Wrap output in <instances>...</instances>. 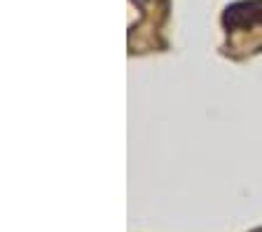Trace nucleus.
Wrapping results in <instances>:
<instances>
[{"label":"nucleus","mask_w":262,"mask_h":232,"mask_svg":"<svg viewBox=\"0 0 262 232\" xmlns=\"http://www.w3.org/2000/svg\"><path fill=\"white\" fill-rule=\"evenodd\" d=\"M262 24V3L248 0V3H234L225 10V26L229 31H246Z\"/></svg>","instance_id":"1"}]
</instances>
